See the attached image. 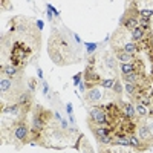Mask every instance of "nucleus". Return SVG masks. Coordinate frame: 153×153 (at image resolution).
<instances>
[{
    "label": "nucleus",
    "instance_id": "nucleus-1",
    "mask_svg": "<svg viewBox=\"0 0 153 153\" xmlns=\"http://www.w3.org/2000/svg\"><path fill=\"white\" fill-rule=\"evenodd\" d=\"M49 46L51 48L55 46V51H49L54 63H57V64L69 63L66 60V57L70 55L72 48H70V45H69V40H66V37L61 35V34H54L51 37V40H49Z\"/></svg>",
    "mask_w": 153,
    "mask_h": 153
},
{
    "label": "nucleus",
    "instance_id": "nucleus-18",
    "mask_svg": "<svg viewBox=\"0 0 153 153\" xmlns=\"http://www.w3.org/2000/svg\"><path fill=\"white\" fill-rule=\"evenodd\" d=\"M113 84H115V80H112V78H106V80L100 81V86H103V87H113Z\"/></svg>",
    "mask_w": 153,
    "mask_h": 153
},
{
    "label": "nucleus",
    "instance_id": "nucleus-10",
    "mask_svg": "<svg viewBox=\"0 0 153 153\" xmlns=\"http://www.w3.org/2000/svg\"><path fill=\"white\" fill-rule=\"evenodd\" d=\"M11 89V78L9 76H6V78H3L0 80V92H2V96H5V94Z\"/></svg>",
    "mask_w": 153,
    "mask_h": 153
},
{
    "label": "nucleus",
    "instance_id": "nucleus-13",
    "mask_svg": "<svg viewBox=\"0 0 153 153\" xmlns=\"http://www.w3.org/2000/svg\"><path fill=\"white\" fill-rule=\"evenodd\" d=\"M119 69H121L123 75H129V74H133V72H135L133 63H123L121 66H119Z\"/></svg>",
    "mask_w": 153,
    "mask_h": 153
},
{
    "label": "nucleus",
    "instance_id": "nucleus-3",
    "mask_svg": "<svg viewBox=\"0 0 153 153\" xmlns=\"http://www.w3.org/2000/svg\"><path fill=\"white\" fill-rule=\"evenodd\" d=\"M136 130H138V138L143 141L147 147H150L153 144V133H152V130L147 127V125H139Z\"/></svg>",
    "mask_w": 153,
    "mask_h": 153
},
{
    "label": "nucleus",
    "instance_id": "nucleus-9",
    "mask_svg": "<svg viewBox=\"0 0 153 153\" xmlns=\"http://www.w3.org/2000/svg\"><path fill=\"white\" fill-rule=\"evenodd\" d=\"M147 32H149V31H145V29H143V28H141V26H138V28H135L133 31H132V38H133V41H141V40H143V38L145 37V34H147Z\"/></svg>",
    "mask_w": 153,
    "mask_h": 153
},
{
    "label": "nucleus",
    "instance_id": "nucleus-2",
    "mask_svg": "<svg viewBox=\"0 0 153 153\" xmlns=\"http://www.w3.org/2000/svg\"><path fill=\"white\" fill-rule=\"evenodd\" d=\"M90 119H92V123L96 124V125H107L109 127L107 113L100 107H92L90 109Z\"/></svg>",
    "mask_w": 153,
    "mask_h": 153
},
{
    "label": "nucleus",
    "instance_id": "nucleus-16",
    "mask_svg": "<svg viewBox=\"0 0 153 153\" xmlns=\"http://www.w3.org/2000/svg\"><path fill=\"white\" fill-rule=\"evenodd\" d=\"M101 153H133V152H127L123 147V149H109V147H101Z\"/></svg>",
    "mask_w": 153,
    "mask_h": 153
},
{
    "label": "nucleus",
    "instance_id": "nucleus-20",
    "mask_svg": "<svg viewBox=\"0 0 153 153\" xmlns=\"http://www.w3.org/2000/svg\"><path fill=\"white\" fill-rule=\"evenodd\" d=\"M81 78H83V75L81 74H76L75 76H74V84L76 86V84H81Z\"/></svg>",
    "mask_w": 153,
    "mask_h": 153
},
{
    "label": "nucleus",
    "instance_id": "nucleus-21",
    "mask_svg": "<svg viewBox=\"0 0 153 153\" xmlns=\"http://www.w3.org/2000/svg\"><path fill=\"white\" fill-rule=\"evenodd\" d=\"M96 49V45H92V43H87V54H92Z\"/></svg>",
    "mask_w": 153,
    "mask_h": 153
},
{
    "label": "nucleus",
    "instance_id": "nucleus-19",
    "mask_svg": "<svg viewBox=\"0 0 153 153\" xmlns=\"http://www.w3.org/2000/svg\"><path fill=\"white\" fill-rule=\"evenodd\" d=\"M113 92H115V94H121V92H123V86H121V83H119V81H115V84H113Z\"/></svg>",
    "mask_w": 153,
    "mask_h": 153
},
{
    "label": "nucleus",
    "instance_id": "nucleus-8",
    "mask_svg": "<svg viewBox=\"0 0 153 153\" xmlns=\"http://www.w3.org/2000/svg\"><path fill=\"white\" fill-rule=\"evenodd\" d=\"M121 109H123V115H124V118H127V119H133V118H135L136 110H135L133 104H130V103H124Z\"/></svg>",
    "mask_w": 153,
    "mask_h": 153
},
{
    "label": "nucleus",
    "instance_id": "nucleus-15",
    "mask_svg": "<svg viewBox=\"0 0 153 153\" xmlns=\"http://www.w3.org/2000/svg\"><path fill=\"white\" fill-rule=\"evenodd\" d=\"M104 66H107L109 69H115V68H116L115 55H106V57H104Z\"/></svg>",
    "mask_w": 153,
    "mask_h": 153
},
{
    "label": "nucleus",
    "instance_id": "nucleus-17",
    "mask_svg": "<svg viewBox=\"0 0 153 153\" xmlns=\"http://www.w3.org/2000/svg\"><path fill=\"white\" fill-rule=\"evenodd\" d=\"M139 17H144V19L153 17V9H141L139 11Z\"/></svg>",
    "mask_w": 153,
    "mask_h": 153
},
{
    "label": "nucleus",
    "instance_id": "nucleus-23",
    "mask_svg": "<svg viewBox=\"0 0 153 153\" xmlns=\"http://www.w3.org/2000/svg\"><path fill=\"white\" fill-rule=\"evenodd\" d=\"M48 89H49L48 83H46V81H43V94H45V95H48Z\"/></svg>",
    "mask_w": 153,
    "mask_h": 153
},
{
    "label": "nucleus",
    "instance_id": "nucleus-24",
    "mask_svg": "<svg viewBox=\"0 0 153 153\" xmlns=\"http://www.w3.org/2000/svg\"><path fill=\"white\" fill-rule=\"evenodd\" d=\"M29 89H31V90L35 89V80H32V78H31V81H29Z\"/></svg>",
    "mask_w": 153,
    "mask_h": 153
},
{
    "label": "nucleus",
    "instance_id": "nucleus-11",
    "mask_svg": "<svg viewBox=\"0 0 153 153\" xmlns=\"http://www.w3.org/2000/svg\"><path fill=\"white\" fill-rule=\"evenodd\" d=\"M123 51H125L127 54H132V55H135V54L139 51V48H138V45H136V43L127 41V43H125V45L123 46Z\"/></svg>",
    "mask_w": 153,
    "mask_h": 153
},
{
    "label": "nucleus",
    "instance_id": "nucleus-14",
    "mask_svg": "<svg viewBox=\"0 0 153 153\" xmlns=\"http://www.w3.org/2000/svg\"><path fill=\"white\" fill-rule=\"evenodd\" d=\"M135 110H136V113L139 115V116H149V110H147V107L145 106H143L141 103H136V106H135Z\"/></svg>",
    "mask_w": 153,
    "mask_h": 153
},
{
    "label": "nucleus",
    "instance_id": "nucleus-4",
    "mask_svg": "<svg viewBox=\"0 0 153 153\" xmlns=\"http://www.w3.org/2000/svg\"><path fill=\"white\" fill-rule=\"evenodd\" d=\"M28 136H29V129L26 124H17L14 127V138L19 141H26L28 143Z\"/></svg>",
    "mask_w": 153,
    "mask_h": 153
},
{
    "label": "nucleus",
    "instance_id": "nucleus-5",
    "mask_svg": "<svg viewBox=\"0 0 153 153\" xmlns=\"http://www.w3.org/2000/svg\"><path fill=\"white\" fill-rule=\"evenodd\" d=\"M103 98H104V94L98 89V87H92V89H89L86 92V101H89V103H98V101H101Z\"/></svg>",
    "mask_w": 153,
    "mask_h": 153
},
{
    "label": "nucleus",
    "instance_id": "nucleus-22",
    "mask_svg": "<svg viewBox=\"0 0 153 153\" xmlns=\"http://www.w3.org/2000/svg\"><path fill=\"white\" fill-rule=\"evenodd\" d=\"M48 9L51 11V12H54V14H55V17H58V11H57L55 8H54L52 5H48Z\"/></svg>",
    "mask_w": 153,
    "mask_h": 153
},
{
    "label": "nucleus",
    "instance_id": "nucleus-6",
    "mask_svg": "<svg viewBox=\"0 0 153 153\" xmlns=\"http://www.w3.org/2000/svg\"><path fill=\"white\" fill-rule=\"evenodd\" d=\"M90 130L94 132V135L96 136V139H100V138H104V136H107V135H110L113 130L110 129V127H107V125H96V124H94V125H90Z\"/></svg>",
    "mask_w": 153,
    "mask_h": 153
},
{
    "label": "nucleus",
    "instance_id": "nucleus-7",
    "mask_svg": "<svg viewBox=\"0 0 153 153\" xmlns=\"http://www.w3.org/2000/svg\"><path fill=\"white\" fill-rule=\"evenodd\" d=\"M115 58L119 60V61L123 63H133L136 60V55H132V54H127L125 51H123V49H118L115 51Z\"/></svg>",
    "mask_w": 153,
    "mask_h": 153
},
{
    "label": "nucleus",
    "instance_id": "nucleus-12",
    "mask_svg": "<svg viewBox=\"0 0 153 153\" xmlns=\"http://www.w3.org/2000/svg\"><path fill=\"white\" fill-rule=\"evenodd\" d=\"M2 72H3V74H6L9 78H12V76H15V75L19 74V68L12 66V64H6V66H3Z\"/></svg>",
    "mask_w": 153,
    "mask_h": 153
},
{
    "label": "nucleus",
    "instance_id": "nucleus-27",
    "mask_svg": "<svg viewBox=\"0 0 153 153\" xmlns=\"http://www.w3.org/2000/svg\"><path fill=\"white\" fill-rule=\"evenodd\" d=\"M37 26H38V28L41 29V28H43V23H41V21H37Z\"/></svg>",
    "mask_w": 153,
    "mask_h": 153
},
{
    "label": "nucleus",
    "instance_id": "nucleus-26",
    "mask_svg": "<svg viewBox=\"0 0 153 153\" xmlns=\"http://www.w3.org/2000/svg\"><path fill=\"white\" fill-rule=\"evenodd\" d=\"M37 75H38V78L43 80V70L41 69H37Z\"/></svg>",
    "mask_w": 153,
    "mask_h": 153
},
{
    "label": "nucleus",
    "instance_id": "nucleus-25",
    "mask_svg": "<svg viewBox=\"0 0 153 153\" xmlns=\"http://www.w3.org/2000/svg\"><path fill=\"white\" fill-rule=\"evenodd\" d=\"M66 110H68L69 115H72V106H70V103H68V104H66Z\"/></svg>",
    "mask_w": 153,
    "mask_h": 153
}]
</instances>
